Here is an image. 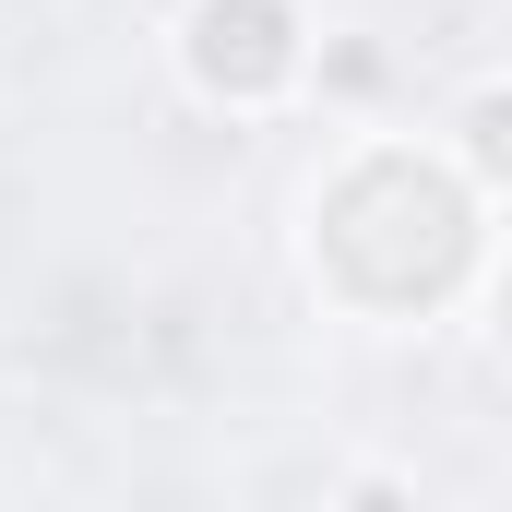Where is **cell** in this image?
Masks as SVG:
<instances>
[{"instance_id":"1","label":"cell","mask_w":512,"mask_h":512,"mask_svg":"<svg viewBox=\"0 0 512 512\" xmlns=\"http://www.w3.org/2000/svg\"><path fill=\"white\" fill-rule=\"evenodd\" d=\"M191 60H203V84L262 96V84H286V72H298V36H286V12H274V0H203V12H191Z\"/></svg>"},{"instance_id":"2","label":"cell","mask_w":512,"mask_h":512,"mask_svg":"<svg viewBox=\"0 0 512 512\" xmlns=\"http://www.w3.org/2000/svg\"><path fill=\"white\" fill-rule=\"evenodd\" d=\"M465 131H477V155L512 179V96H477V108H465Z\"/></svg>"}]
</instances>
